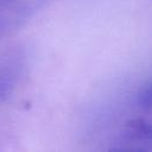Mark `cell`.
Masks as SVG:
<instances>
[{
    "label": "cell",
    "instance_id": "obj_1",
    "mask_svg": "<svg viewBox=\"0 0 152 152\" xmlns=\"http://www.w3.org/2000/svg\"><path fill=\"white\" fill-rule=\"evenodd\" d=\"M27 61V52L21 45L11 46L0 52V106L19 86L25 75Z\"/></svg>",
    "mask_w": 152,
    "mask_h": 152
},
{
    "label": "cell",
    "instance_id": "obj_2",
    "mask_svg": "<svg viewBox=\"0 0 152 152\" xmlns=\"http://www.w3.org/2000/svg\"><path fill=\"white\" fill-rule=\"evenodd\" d=\"M43 0H11L0 7V40L20 28L44 6Z\"/></svg>",
    "mask_w": 152,
    "mask_h": 152
},
{
    "label": "cell",
    "instance_id": "obj_3",
    "mask_svg": "<svg viewBox=\"0 0 152 152\" xmlns=\"http://www.w3.org/2000/svg\"><path fill=\"white\" fill-rule=\"evenodd\" d=\"M151 142L150 113L139 112L138 115L125 121L113 142L114 148L144 150Z\"/></svg>",
    "mask_w": 152,
    "mask_h": 152
},
{
    "label": "cell",
    "instance_id": "obj_4",
    "mask_svg": "<svg viewBox=\"0 0 152 152\" xmlns=\"http://www.w3.org/2000/svg\"><path fill=\"white\" fill-rule=\"evenodd\" d=\"M8 1H11V0H0V7H1V6H4L5 4H7Z\"/></svg>",
    "mask_w": 152,
    "mask_h": 152
}]
</instances>
